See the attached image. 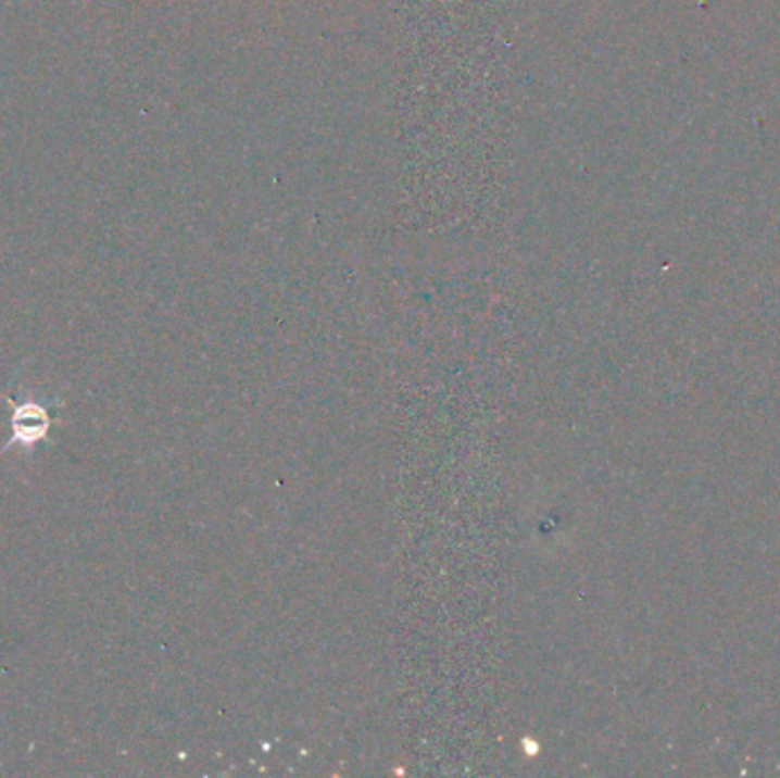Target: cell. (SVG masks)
Returning a JSON list of instances; mask_svg holds the SVG:
<instances>
[{"label": "cell", "instance_id": "1", "mask_svg": "<svg viewBox=\"0 0 780 778\" xmlns=\"http://www.w3.org/2000/svg\"><path fill=\"white\" fill-rule=\"evenodd\" d=\"M51 411L39 402H21L12 411V443L28 448L49 437Z\"/></svg>", "mask_w": 780, "mask_h": 778}]
</instances>
